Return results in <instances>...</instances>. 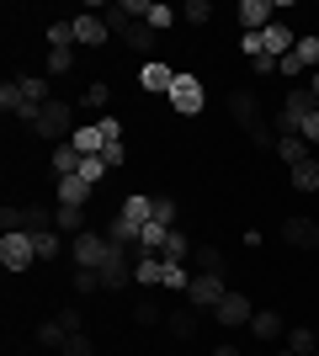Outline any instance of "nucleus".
Masks as SVG:
<instances>
[{
	"label": "nucleus",
	"instance_id": "1",
	"mask_svg": "<svg viewBox=\"0 0 319 356\" xmlns=\"http://www.w3.org/2000/svg\"><path fill=\"white\" fill-rule=\"evenodd\" d=\"M106 32H117L122 43H128V48H138V54H149V48H154V38H160V32H149L144 22H138V16L128 11V6H106Z\"/></svg>",
	"mask_w": 319,
	"mask_h": 356
},
{
	"label": "nucleus",
	"instance_id": "2",
	"mask_svg": "<svg viewBox=\"0 0 319 356\" xmlns=\"http://www.w3.org/2000/svg\"><path fill=\"white\" fill-rule=\"evenodd\" d=\"M69 128H75V112H69V102H48L43 112H38V122H32V134H38V138H54V144H59Z\"/></svg>",
	"mask_w": 319,
	"mask_h": 356
},
{
	"label": "nucleus",
	"instance_id": "3",
	"mask_svg": "<svg viewBox=\"0 0 319 356\" xmlns=\"http://www.w3.org/2000/svg\"><path fill=\"white\" fill-rule=\"evenodd\" d=\"M165 102L170 106H176V112H181V118H197V112H202V80H197V74H176V86H170V96H165Z\"/></svg>",
	"mask_w": 319,
	"mask_h": 356
},
{
	"label": "nucleus",
	"instance_id": "4",
	"mask_svg": "<svg viewBox=\"0 0 319 356\" xmlns=\"http://www.w3.org/2000/svg\"><path fill=\"white\" fill-rule=\"evenodd\" d=\"M75 266H91V271H101V261L112 255V239L106 234H96V229H85V234H75Z\"/></svg>",
	"mask_w": 319,
	"mask_h": 356
},
{
	"label": "nucleus",
	"instance_id": "5",
	"mask_svg": "<svg viewBox=\"0 0 319 356\" xmlns=\"http://www.w3.org/2000/svg\"><path fill=\"white\" fill-rule=\"evenodd\" d=\"M128 282H133V255L112 245V255L101 261V293H122Z\"/></svg>",
	"mask_w": 319,
	"mask_h": 356
},
{
	"label": "nucleus",
	"instance_id": "6",
	"mask_svg": "<svg viewBox=\"0 0 319 356\" xmlns=\"http://www.w3.org/2000/svg\"><path fill=\"white\" fill-rule=\"evenodd\" d=\"M32 261H38V250H32V234H27V229L0 239V266H6V271H27Z\"/></svg>",
	"mask_w": 319,
	"mask_h": 356
},
{
	"label": "nucleus",
	"instance_id": "7",
	"mask_svg": "<svg viewBox=\"0 0 319 356\" xmlns=\"http://www.w3.org/2000/svg\"><path fill=\"white\" fill-rule=\"evenodd\" d=\"M224 277H213V271H197L192 277V287H186V298H192V309H218L224 303Z\"/></svg>",
	"mask_w": 319,
	"mask_h": 356
},
{
	"label": "nucleus",
	"instance_id": "8",
	"mask_svg": "<svg viewBox=\"0 0 319 356\" xmlns=\"http://www.w3.org/2000/svg\"><path fill=\"white\" fill-rule=\"evenodd\" d=\"M309 64H319V38H314V32H304V38L293 43V54L277 64V70H282V74H304Z\"/></svg>",
	"mask_w": 319,
	"mask_h": 356
},
{
	"label": "nucleus",
	"instance_id": "9",
	"mask_svg": "<svg viewBox=\"0 0 319 356\" xmlns=\"http://www.w3.org/2000/svg\"><path fill=\"white\" fill-rule=\"evenodd\" d=\"M261 43H266V59H288L293 54V43H298V32H293V22H272V27L261 32Z\"/></svg>",
	"mask_w": 319,
	"mask_h": 356
},
{
	"label": "nucleus",
	"instance_id": "10",
	"mask_svg": "<svg viewBox=\"0 0 319 356\" xmlns=\"http://www.w3.org/2000/svg\"><path fill=\"white\" fill-rule=\"evenodd\" d=\"M213 319H218V325H250L256 309H250V298H245V293H224V303L213 309Z\"/></svg>",
	"mask_w": 319,
	"mask_h": 356
},
{
	"label": "nucleus",
	"instance_id": "11",
	"mask_svg": "<svg viewBox=\"0 0 319 356\" xmlns=\"http://www.w3.org/2000/svg\"><path fill=\"white\" fill-rule=\"evenodd\" d=\"M176 74H181V70H170L165 59H149L138 80H144V90H149V96H170V86H176Z\"/></svg>",
	"mask_w": 319,
	"mask_h": 356
},
{
	"label": "nucleus",
	"instance_id": "12",
	"mask_svg": "<svg viewBox=\"0 0 319 356\" xmlns=\"http://www.w3.org/2000/svg\"><path fill=\"white\" fill-rule=\"evenodd\" d=\"M229 112H234V122H240L245 134L266 128V122H261V106H256V96H250V90H234V96H229Z\"/></svg>",
	"mask_w": 319,
	"mask_h": 356
},
{
	"label": "nucleus",
	"instance_id": "13",
	"mask_svg": "<svg viewBox=\"0 0 319 356\" xmlns=\"http://www.w3.org/2000/svg\"><path fill=\"white\" fill-rule=\"evenodd\" d=\"M234 16H240V27H245V32H266V27L277 22L266 0H240V11H234Z\"/></svg>",
	"mask_w": 319,
	"mask_h": 356
},
{
	"label": "nucleus",
	"instance_id": "14",
	"mask_svg": "<svg viewBox=\"0 0 319 356\" xmlns=\"http://www.w3.org/2000/svg\"><path fill=\"white\" fill-rule=\"evenodd\" d=\"M96 186L80 176H59V186H54V197H59V208H85V197H91Z\"/></svg>",
	"mask_w": 319,
	"mask_h": 356
},
{
	"label": "nucleus",
	"instance_id": "15",
	"mask_svg": "<svg viewBox=\"0 0 319 356\" xmlns=\"http://www.w3.org/2000/svg\"><path fill=\"white\" fill-rule=\"evenodd\" d=\"M282 239H288V245H298V250H319V223L288 218V223H282Z\"/></svg>",
	"mask_w": 319,
	"mask_h": 356
},
{
	"label": "nucleus",
	"instance_id": "16",
	"mask_svg": "<svg viewBox=\"0 0 319 356\" xmlns=\"http://www.w3.org/2000/svg\"><path fill=\"white\" fill-rule=\"evenodd\" d=\"M69 22H75V43H91V48L106 43V16H69Z\"/></svg>",
	"mask_w": 319,
	"mask_h": 356
},
{
	"label": "nucleus",
	"instance_id": "17",
	"mask_svg": "<svg viewBox=\"0 0 319 356\" xmlns=\"http://www.w3.org/2000/svg\"><path fill=\"white\" fill-rule=\"evenodd\" d=\"M133 282H138V287L165 282V255H138V261H133Z\"/></svg>",
	"mask_w": 319,
	"mask_h": 356
},
{
	"label": "nucleus",
	"instance_id": "18",
	"mask_svg": "<svg viewBox=\"0 0 319 356\" xmlns=\"http://www.w3.org/2000/svg\"><path fill=\"white\" fill-rule=\"evenodd\" d=\"M250 330H256V341H277V335H288V325H282V314H272V309H256Z\"/></svg>",
	"mask_w": 319,
	"mask_h": 356
},
{
	"label": "nucleus",
	"instance_id": "19",
	"mask_svg": "<svg viewBox=\"0 0 319 356\" xmlns=\"http://www.w3.org/2000/svg\"><path fill=\"white\" fill-rule=\"evenodd\" d=\"M122 218H128V223H138V229H144V223L154 218V197H144V192L122 197Z\"/></svg>",
	"mask_w": 319,
	"mask_h": 356
},
{
	"label": "nucleus",
	"instance_id": "20",
	"mask_svg": "<svg viewBox=\"0 0 319 356\" xmlns=\"http://www.w3.org/2000/svg\"><path fill=\"white\" fill-rule=\"evenodd\" d=\"M106 239H112L117 250H133V245H138V223H128V218L117 213V218L106 223Z\"/></svg>",
	"mask_w": 319,
	"mask_h": 356
},
{
	"label": "nucleus",
	"instance_id": "21",
	"mask_svg": "<svg viewBox=\"0 0 319 356\" xmlns=\"http://www.w3.org/2000/svg\"><path fill=\"white\" fill-rule=\"evenodd\" d=\"M80 160H85V154H80L75 144H59L54 149V176H80Z\"/></svg>",
	"mask_w": 319,
	"mask_h": 356
},
{
	"label": "nucleus",
	"instance_id": "22",
	"mask_svg": "<svg viewBox=\"0 0 319 356\" xmlns=\"http://www.w3.org/2000/svg\"><path fill=\"white\" fill-rule=\"evenodd\" d=\"M69 43H75V22L64 16V22L48 27V54H69Z\"/></svg>",
	"mask_w": 319,
	"mask_h": 356
},
{
	"label": "nucleus",
	"instance_id": "23",
	"mask_svg": "<svg viewBox=\"0 0 319 356\" xmlns=\"http://www.w3.org/2000/svg\"><path fill=\"white\" fill-rule=\"evenodd\" d=\"M288 351H298V356H314V351H319V330H309V325L288 330Z\"/></svg>",
	"mask_w": 319,
	"mask_h": 356
},
{
	"label": "nucleus",
	"instance_id": "24",
	"mask_svg": "<svg viewBox=\"0 0 319 356\" xmlns=\"http://www.w3.org/2000/svg\"><path fill=\"white\" fill-rule=\"evenodd\" d=\"M293 186H298V192H319V160L314 154H309L304 165H293Z\"/></svg>",
	"mask_w": 319,
	"mask_h": 356
},
{
	"label": "nucleus",
	"instance_id": "25",
	"mask_svg": "<svg viewBox=\"0 0 319 356\" xmlns=\"http://www.w3.org/2000/svg\"><path fill=\"white\" fill-rule=\"evenodd\" d=\"M277 154H282V160H288V170H293V165L309 160V144H304L298 134H293V138H277Z\"/></svg>",
	"mask_w": 319,
	"mask_h": 356
},
{
	"label": "nucleus",
	"instance_id": "26",
	"mask_svg": "<svg viewBox=\"0 0 319 356\" xmlns=\"http://www.w3.org/2000/svg\"><path fill=\"white\" fill-rule=\"evenodd\" d=\"M160 255H165V261H186V255H192V239H186L181 229H170L165 245H160Z\"/></svg>",
	"mask_w": 319,
	"mask_h": 356
},
{
	"label": "nucleus",
	"instance_id": "27",
	"mask_svg": "<svg viewBox=\"0 0 319 356\" xmlns=\"http://www.w3.org/2000/svg\"><path fill=\"white\" fill-rule=\"evenodd\" d=\"M22 96H27V106H48V80H38V74H22Z\"/></svg>",
	"mask_w": 319,
	"mask_h": 356
},
{
	"label": "nucleus",
	"instance_id": "28",
	"mask_svg": "<svg viewBox=\"0 0 319 356\" xmlns=\"http://www.w3.org/2000/svg\"><path fill=\"white\" fill-rule=\"evenodd\" d=\"M160 287H170V293H186V287H192V271L181 266V261H165V282Z\"/></svg>",
	"mask_w": 319,
	"mask_h": 356
},
{
	"label": "nucleus",
	"instance_id": "29",
	"mask_svg": "<svg viewBox=\"0 0 319 356\" xmlns=\"http://www.w3.org/2000/svg\"><path fill=\"white\" fill-rule=\"evenodd\" d=\"M32 250H38V261H54V255H59V234H54V229H38V234H32Z\"/></svg>",
	"mask_w": 319,
	"mask_h": 356
},
{
	"label": "nucleus",
	"instance_id": "30",
	"mask_svg": "<svg viewBox=\"0 0 319 356\" xmlns=\"http://www.w3.org/2000/svg\"><path fill=\"white\" fill-rule=\"evenodd\" d=\"M192 255H197V266H202V271H213V277H224V255H218V245H197Z\"/></svg>",
	"mask_w": 319,
	"mask_h": 356
},
{
	"label": "nucleus",
	"instance_id": "31",
	"mask_svg": "<svg viewBox=\"0 0 319 356\" xmlns=\"http://www.w3.org/2000/svg\"><path fill=\"white\" fill-rule=\"evenodd\" d=\"M59 356H96V341L85 335V330H80V335H69V341L59 346Z\"/></svg>",
	"mask_w": 319,
	"mask_h": 356
},
{
	"label": "nucleus",
	"instance_id": "32",
	"mask_svg": "<svg viewBox=\"0 0 319 356\" xmlns=\"http://www.w3.org/2000/svg\"><path fill=\"white\" fill-rule=\"evenodd\" d=\"M0 106H6V112H22V106H27V96H22V80H6V86H0Z\"/></svg>",
	"mask_w": 319,
	"mask_h": 356
},
{
	"label": "nucleus",
	"instance_id": "33",
	"mask_svg": "<svg viewBox=\"0 0 319 356\" xmlns=\"http://www.w3.org/2000/svg\"><path fill=\"white\" fill-rule=\"evenodd\" d=\"M80 102L91 106V112H101V106L112 102V90H106V80H91V86H85V96H80Z\"/></svg>",
	"mask_w": 319,
	"mask_h": 356
},
{
	"label": "nucleus",
	"instance_id": "34",
	"mask_svg": "<svg viewBox=\"0 0 319 356\" xmlns=\"http://www.w3.org/2000/svg\"><path fill=\"white\" fill-rule=\"evenodd\" d=\"M208 16H213V6H208V0H186V6H181V22H192V27H202Z\"/></svg>",
	"mask_w": 319,
	"mask_h": 356
},
{
	"label": "nucleus",
	"instance_id": "35",
	"mask_svg": "<svg viewBox=\"0 0 319 356\" xmlns=\"http://www.w3.org/2000/svg\"><path fill=\"white\" fill-rule=\"evenodd\" d=\"M96 287H101V271H91V266H80V271H75V293H80V298H91Z\"/></svg>",
	"mask_w": 319,
	"mask_h": 356
},
{
	"label": "nucleus",
	"instance_id": "36",
	"mask_svg": "<svg viewBox=\"0 0 319 356\" xmlns=\"http://www.w3.org/2000/svg\"><path fill=\"white\" fill-rule=\"evenodd\" d=\"M59 229H75V234H85V208H59Z\"/></svg>",
	"mask_w": 319,
	"mask_h": 356
},
{
	"label": "nucleus",
	"instance_id": "37",
	"mask_svg": "<svg viewBox=\"0 0 319 356\" xmlns=\"http://www.w3.org/2000/svg\"><path fill=\"white\" fill-rule=\"evenodd\" d=\"M0 229H6V234H22V229H27V213L22 208H0Z\"/></svg>",
	"mask_w": 319,
	"mask_h": 356
},
{
	"label": "nucleus",
	"instance_id": "38",
	"mask_svg": "<svg viewBox=\"0 0 319 356\" xmlns=\"http://www.w3.org/2000/svg\"><path fill=\"white\" fill-rule=\"evenodd\" d=\"M101 176H106V160H101V154H91V160H80V181H91V186H96Z\"/></svg>",
	"mask_w": 319,
	"mask_h": 356
},
{
	"label": "nucleus",
	"instance_id": "39",
	"mask_svg": "<svg viewBox=\"0 0 319 356\" xmlns=\"http://www.w3.org/2000/svg\"><path fill=\"white\" fill-rule=\"evenodd\" d=\"M165 330H170V335H181V341H186V335L197 330V319H192V314H170V319H165Z\"/></svg>",
	"mask_w": 319,
	"mask_h": 356
},
{
	"label": "nucleus",
	"instance_id": "40",
	"mask_svg": "<svg viewBox=\"0 0 319 356\" xmlns=\"http://www.w3.org/2000/svg\"><path fill=\"white\" fill-rule=\"evenodd\" d=\"M154 223L176 229V202H170V197H154Z\"/></svg>",
	"mask_w": 319,
	"mask_h": 356
},
{
	"label": "nucleus",
	"instance_id": "41",
	"mask_svg": "<svg viewBox=\"0 0 319 356\" xmlns=\"http://www.w3.org/2000/svg\"><path fill=\"white\" fill-rule=\"evenodd\" d=\"M298 138H304V144H319V106H314V112H309V118H304V128H298Z\"/></svg>",
	"mask_w": 319,
	"mask_h": 356
},
{
	"label": "nucleus",
	"instance_id": "42",
	"mask_svg": "<svg viewBox=\"0 0 319 356\" xmlns=\"http://www.w3.org/2000/svg\"><path fill=\"white\" fill-rule=\"evenodd\" d=\"M240 48H245V59H261V54H266V43H261V32H245V38H240Z\"/></svg>",
	"mask_w": 319,
	"mask_h": 356
},
{
	"label": "nucleus",
	"instance_id": "43",
	"mask_svg": "<svg viewBox=\"0 0 319 356\" xmlns=\"http://www.w3.org/2000/svg\"><path fill=\"white\" fill-rule=\"evenodd\" d=\"M27 213V234H38V229H48V208H22Z\"/></svg>",
	"mask_w": 319,
	"mask_h": 356
},
{
	"label": "nucleus",
	"instance_id": "44",
	"mask_svg": "<svg viewBox=\"0 0 319 356\" xmlns=\"http://www.w3.org/2000/svg\"><path fill=\"white\" fill-rule=\"evenodd\" d=\"M101 160H106V170H117L128 154H122V144H106V149H101Z\"/></svg>",
	"mask_w": 319,
	"mask_h": 356
},
{
	"label": "nucleus",
	"instance_id": "45",
	"mask_svg": "<svg viewBox=\"0 0 319 356\" xmlns=\"http://www.w3.org/2000/svg\"><path fill=\"white\" fill-rule=\"evenodd\" d=\"M59 325L69 330V335H80V309H59Z\"/></svg>",
	"mask_w": 319,
	"mask_h": 356
},
{
	"label": "nucleus",
	"instance_id": "46",
	"mask_svg": "<svg viewBox=\"0 0 319 356\" xmlns=\"http://www.w3.org/2000/svg\"><path fill=\"white\" fill-rule=\"evenodd\" d=\"M69 64H75V54H48V70H54V74H64Z\"/></svg>",
	"mask_w": 319,
	"mask_h": 356
},
{
	"label": "nucleus",
	"instance_id": "47",
	"mask_svg": "<svg viewBox=\"0 0 319 356\" xmlns=\"http://www.w3.org/2000/svg\"><path fill=\"white\" fill-rule=\"evenodd\" d=\"M213 356H245V351H234V346H218V351H213Z\"/></svg>",
	"mask_w": 319,
	"mask_h": 356
},
{
	"label": "nucleus",
	"instance_id": "48",
	"mask_svg": "<svg viewBox=\"0 0 319 356\" xmlns=\"http://www.w3.org/2000/svg\"><path fill=\"white\" fill-rule=\"evenodd\" d=\"M309 90H314V96H319V70H314V80H309Z\"/></svg>",
	"mask_w": 319,
	"mask_h": 356
},
{
	"label": "nucleus",
	"instance_id": "49",
	"mask_svg": "<svg viewBox=\"0 0 319 356\" xmlns=\"http://www.w3.org/2000/svg\"><path fill=\"white\" fill-rule=\"evenodd\" d=\"M277 356H298V351H277Z\"/></svg>",
	"mask_w": 319,
	"mask_h": 356
},
{
	"label": "nucleus",
	"instance_id": "50",
	"mask_svg": "<svg viewBox=\"0 0 319 356\" xmlns=\"http://www.w3.org/2000/svg\"><path fill=\"white\" fill-rule=\"evenodd\" d=\"M314 356H319V351H314Z\"/></svg>",
	"mask_w": 319,
	"mask_h": 356
}]
</instances>
